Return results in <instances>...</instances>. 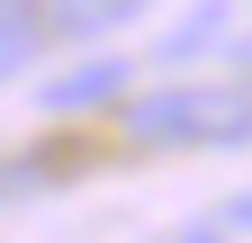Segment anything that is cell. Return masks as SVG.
Segmentation results:
<instances>
[{
  "instance_id": "obj_1",
  "label": "cell",
  "mask_w": 252,
  "mask_h": 243,
  "mask_svg": "<svg viewBox=\"0 0 252 243\" xmlns=\"http://www.w3.org/2000/svg\"><path fill=\"white\" fill-rule=\"evenodd\" d=\"M126 126L144 144H234V135H252V90H234V81H171V90L126 108Z\"/></svg>"
},
{
  "instance_id": "obj_2",
  "label": "cell",
  "mask_w": 252,
  "mask_h": 243,
  "mask_svg": "<svg viewBox=\"0 0 252 243\" xmlns=\"http://www.w3.org/2000/svg\"><path fill=\"white\" fill-rule=\"evenodd\" d=\"M36 9H45V27H54V36H108V27H135L144 9H153V0H36Z\"/></svg>"
},
{
  "instance_id": "obj_3",
  "label": "cell",
  "mask_w": 252,
  "mask_h": 243,
  "mask_svg": "<svg viewBox=\"0 0 252 243\" xmlns=\"http://www.w3.org/2000/svg\"><path fill=\"white\" fill-rule=\"evenodd\" d=\"M36 36H54L36 0H0V81H9L18 63H36Z\"/></svg>"
},
{
  "instance_id": "obj_4",
  "label": "cell",
  "mask_w": 252,
  "mask_h": 243,
  "mask_svg": "<svg viewBox=\"0 0 252 243\" xmlns=\"http://www.w3.org/2000/svg\"><path fill=\"white\" fill-rule=\"evenodd\" d=\"M126 90V63L108 54V63H81L72 81H54V108H99V99H117Z\"/></svg>"
}]
</instances>
